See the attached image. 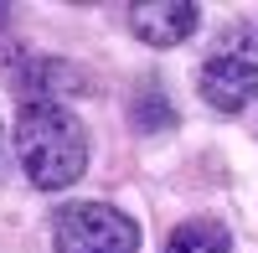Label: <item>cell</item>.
Wrapping results in <instances>:
<instances>
[{
	"mask_svg": "<svg viewBox=\"0 0 258 253\" xmlns=\"http://www.w3.org/2000/svg\"><path fill=\"white\" fill-rule=\"evenodd\" d=\"M165 253H232V233L217 217H191L165 238Z\"/></svg>",
	"mask_w": 258,
	"mask_h": 253,
	"instance_id": "5b68a950",
	"label": "cell"
},
{
	"mask_svg": "<svg viewBox=\"0 0 258 253\" xmlns=\"http://www.w3.org/2000/svg\"><path fill=\"white\" fill-rule=\"evenodd\" d=\"M16 160L31 186L62 192L88 171V130L73 109L52 98H26L16 114Z\"/></svg>",
	"mask_w": 258,
	"mask_h": 253,
	"instance_id": "6da1fadb",
	"label": "cell"
},
{
	"mask_svg": "<svg viewBox=\"0 0 258 253\" xmlns=\"http://www.w3.org/2000/svg\"><path fill=\"white\" fill-rule=\"evenodd\" d=\"M0 150H6V130H0Z\"/></svg>",
	"mask_w": 258,
	"mask_h": 253,
	"instance_id": "ba28073f",
	"label": "cell"
},
{
	"mask_svg": "<svg viewBox=\"0 0 258 253\" xmlns=\"http://www.w3.org/2000/svg\"><path fill=\"white\" fill-rule=\"evenodd\" d=\"M52 248L57 253H135L140 227L109 202H68L52 217Z\"/></svg>",
	"mask_w": 258,
	"mask_h": 253,
	"instance_id": "3957f363",
	"label": "cell"
},
{
	"mask_svg": "<svg viewBox=\"0 0 258 253\" xmlns=\"http://www.w3.org/2000/svg\"><path fill=\"white\" fill-rule=\"evenodd\" d=\"M197 88L217 114H238L258 98V26H227L207 52Z\"/></svg>",
	"mask_w": 258,
	"mask_h": 253,
	"instance_id": "7a4b0ae2",
	"label": "cell"
},
{
	"mask_svg": "<svg viewBox=\"0 0 258 253\" xmlns=\"http://www.w3.org/2000/svg\"><path fill=\"white\" fill-rule=\"evenodd\" d=\"M129 114H135V124H140L145 135L170 130V124H176V109H170L165 93H155V88H140V93H135V109H129Z\"/></svg>",
	"mask_w": 258,
	"mask_h": 253,
	"instance_id": "8992f818",
	"label": "cell"
},
{
	"mask_svg": "<svg viewBox=\"0 0 258 253\" xmlns=\"http://www.w3.org/2000/svg\"><path fill=\"white\" fill-rule=\"evenodd\" d=\"M11 52H16V41H11V11L0 6V62H6Z\"/></svg>",
	"mask_w": 258,
	"mask_h": 253,
	"instance_id": "52a82bcc",
	"label": "cell"
},
{
	"mask_svg": "<svg viewBox=\"0 0 258 253\" xmlns=\"http://www.w3.org/2000/svg\"><path fill=\"white\" fill-rule=\"evenodd\" d=\"M129 31H135L145 47H181V41L202 26V11L191 0H140L129 6Z\"/></svg>",
	"mask_w": 258,
	"mask_h": 253,
	"instance_id": "277c9868",
	"label": "cell"
}]
</instances>
